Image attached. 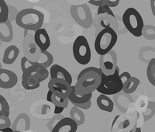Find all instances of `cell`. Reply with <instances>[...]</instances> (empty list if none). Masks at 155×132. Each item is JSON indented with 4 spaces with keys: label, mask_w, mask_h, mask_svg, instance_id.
<instances>
[{
    "label": "cell",
    "mask_w": 155,
    "mask_h": 132,
    "mask_svg": "<svg viewBox=\"0 0 155 132\" xmlns=\"http://www.w3.org/2000/svg\"><path fill=\"white\" fill-rule=\"evenodd\" d=\"M64 117L61 114H57L55 115V116H54L53 117L51 118V120L48 121V123L47 124V127H48V130H49L50 131H51V130H53L54 127L55 125H56L58 122L60 121L61 119H63Z\"/></svg>",
    "instance_id": "obj_28"
},
{
    "label": "cell",
    "mask_w": 155,
    "mask_h": 132,
    "mask_svg": "<svg viewBox=\"0 0 155 132\" xmlns=\"http://www.w3.org/2000/svg\"><path fill=\"white\" fill-rule=\"evenodd\" d=\"M47 101L53 103L54 105V107H60L64 108V109H66L69 104L68 99H62L52 93L51 90H48V93H47Z\"/></svg>",
    "instance_id": "obj_20"
},
{
    "label": "cell",
    "mask_w": 155,
    "mask_h": 132,
    "mask_svg": "<svg viewBox=\"0 0 155 132\" xmlns=\"http://www.w3.org/2000/svg\"><path fill=\"white\" fill-rule=\"evenodd\" d=\"M73 105L81 110H88L91 108V107H92V100L88 101V102L83 104H73Z\"/></svg>",
    "instance_id": "obj_34"
},
{
    "label": "cell",
    "mask_w": 155,
    "mask_h": 132,
    "mask_svg": "<svg viewBox=\"0 0 155 132\" xmlns=\"http://www.w3.org/2000/svg\"><path fill=\"white\" fill-rule=\"evenodd\" d=\"M41 51L40 48L36 45L35 43H32V44H29L28 48H27V53L25 54V55L28 58L29 60L31 62H36L39 60V58L41 57Z\"/></svg>",
    "instance_id": "obj_22"
},
{
    "label": "cell",
    "mask_w": 155,
    "mask_h": 132,
    "mask_svg": "<svg viewBox=\"0 0 155 132\" xmlns=\"http://www.w3.org/2000/svg\"><path fill=\"white\" fill-rule=\"evenodd\" d=\"M18 83L17 75L9 69H0V88L12 89Z\"/></svg>",
    "instance_id": "obj_10"
},
{
    "label": "cell",
    "mask_w": 155,
    "mask_h": 132,
    "mask_svg": "<svg viewBox=\"0 0 155 132\" xmlns=\"http://www.w3.org/2000/svg\"><path fill=\"white\" fill-rule=\"evenodd\" d=\"M150 9H151L152 14L155 16V0H150Z\"/></svg>",
    "instance_id": "obj_37"
},
{
    "label": "cell",
    "mask_w": 155,
    "mask_h": 132,
    "mask_svg": "<svg viewBox=\"0 0 155 132\" xmlns=\"http://www.w3.org/2000/svg\"><path fill=\"white\" fill-rule=\"evenodd\" d=\"M120 0H109L107 2H106V5H108L109 8H114L116 7L117 5L120 4Z\"/></svg>",
    "instance_id": "obj_36"
},
{
    "label": "cell",
    "mask_w": 155,
    "mask_h": 132,
    "mask_svg": "<svg viewBox=\"0 0 155 132\" xmlns=\"http://www.w3.org/2000/svg\"><path fill=\"white\" fill-rule=\"evenodd\" d=\"M12 132H21V131H19V130H12Z\"/></svg>",
    "instance_id": "obj_40"
},
{
    "label": "cell",
    "mask_w": 155,
    "mask_h": 132,
    "mask_svg": "<svg viewBox=\"0 0 155 132\" xmlns=\"http://www.w3.org/2000/svg\"><path fill=\"white\" fill-rule=\"evenodd\" d=\"M15 21L19 27L24 30L36 31L42 28L44 16L41 11L33 8H27L18 12Z\"/></svg>",
    "instance_id": "obj_2"
},
{
    "label": "cell",
    "mask_w": 155,
    "mask_h": 132,
    "mask_svg": "<svg viewBox=\"0 0 155 132\" xmlns=\"http://www.w3.org/2000/svg\"><path fill=\"white\" fill-rule=\"evenodd\" d=\"M10 108L9 103L3 96L0 95V116L9 117Z\"/></svg>",
    "instance_id": "obj_27"
},
{
    "label": "cell",
    "mask_w": 155,
    "mask_h": 132,
    "mask_svg": "<svg viewBox=\"0 0 155 132\" xmlns=\"http://www.w3.org/2000/svg\"><path fill=\"white\" fill-rule=\"evenodd\" d=\"M72 53L74 59L81 65H88L92 58V51L86 37L78 36L72 46Z\"/></svg>",
    "instance_id": "obj_6"
},
{
    "label": "cell",
    "mask_w": 155,
    "mask_h": 132,
    "mask_svg": "<svg viewBox=\"0 0 155 132\" xmlns=\"http://www.w3.org/2000/svg\"><path fill=\"white\" fill-rule=\"evenodd\" d=\"M0 69H2V65H1V63H0Z\"/></svg>",
    "instance_id": "obj_41"
},
{
    "label": "cell",
    "mask_w": 155,
    "mask_h": 132,
    "mask_svg": "<svg viewBox=\"0 0 155 132\" xmlns=\"http://www.w3.org/2000/svg\"><path fill=\"white\" fill-rule=\"evenodd\" d=\"M13 39V30L12 23L9 20L5 23H0V41L8 43Z\"/></svg>",
    "instance_id": "obj_15"
},
{
    "label": "cell",
    "mask_w": 155,
    "mask_h": 132,
    "mask_svg": "<svg viewBox=\"0 0 155 132\" xmlns=\"http://www.w3.org/2000/svg\"><path fill=\"white\" fill-rule=\"evenodd\" d=\"M120 69L116 68L114 74L110 76L101 75V82L97 91L100 94L106 96H112L118 94L123 90V83L120 79Z\"/></svg>",
    "instance_id": "obj_5"
},
{
    "label": "cell",
    "mask_w": 155,
    "mask_h": 132,
    "mask_svg": "<svg viewBox=\"0 0 155 132\" xmlns=\"http://www.w3.org/2000/svg\"><path fill=\"white\" fill-rule=\"evenodd\" d=\"M12 122L9 117L0 116V129H5L11 127Z\"/></svg>",
    "instance_id": "obj_30"
},
{
    "label": "cell",
    "mask_w": 155,
    "mask_h": 132,
    "mask_svg": "<svg viewBox=\"0 0 155 132\" xmlns=\"http://www.w3.org/2000/svg\"><path fill=\"white\" fill-rule=\"evenodd\" d=\"M108 1H109V0H89L88 2H89L91 5L99 7V6L106 5V2H107Z\"/></svg>",
    "instance_id": "obj_33"
},
{
    "label": "cell",
    "mask_w": 155,
    "mask_h": 132,
    "mask_svg": "<svg viewBox=\"0 0 155 132\" xmlns=\"http://www.w3.org/2000/svg\"><path fill=\"white\" fill-rule=\"evenodd\" d=\"M9 19V6L5 0H0V23H5Z\"/></svg>",
    "instance_id": "obj_26"
},
{
    "label": "cell",
    "mask_w": 155,
    "mask_h": 132,
    "mask_svg": "<svg viewBox=\"0 0 155 132\" xmlns=\"http://www.w3.org/2000/svg\"><path fill=\"white\" fill-rule=\"evenodd\" d=\"M70 117L77 124L78 126H81L85 123V117L82 110L74 106L70 110Z\"/></svg>",
    "instance_id": "obj_23"
},
{
    "label": "cell",
    "mask_w": 155,
    "mask_h": 132,
    "mask_svg": "<svg viewBox=\"0 0 155 132\" xmlns=\"http://www.w3.org/2000/svg\"><path fill=\"white\" fill-rule=\"evenodd\" d=\"M71 15L76 23L84 28H89L92 26V12L86 4L72 5L71 7Z\"/></svg>",
    "instance_id": "obj_7"
},
{
    "label": "cell",
    "mask_w": 155,
    "mask_h": 132,
    "mask_svg": "<svg viewBox=\"0 0 155 132\" xmlns=\"http://www.w3.org/2000/svg\"><path fill=\"white\" fill-rule=\"evenodd\" d=\"M12 129L11 127H9V128H5V129H0V132H12Z\"/></svg>",
    "instance_id": "obj_39"
},
{
    "label": "cell",
    "mask_w": 155,
    "mask_h": 132,
    "mask_svg": "<svg viewBox=\"0 0 155 132\" xmlns=\"http://www.w3.org/2000/svg\"><path fill=\"white\" fill-rule=\"evenodd\" d=\"M37 62H38L40 65H42L43 67L48 69V68H50L51 65H53L54 57L48 51H41V57H40L39 60Z\"/></svg>",
    "instance_id": "obj_24"
},
{
    "label": "cell",
    "mask_w": 155,
    "mask_h": 132,
    "mask_svg": "<svg viewBox=\"0 0 155 132\" xmlns=\"http://www.w3.org/2000/svg\"><path fill=\"white\" fill-rule=\"evenodd\" d=\"M51 79H62L69 84L72 83V77L68 70L59 65H52L49 71Z\"/></svg>",
    "instance_id": "obj_13"
},
{
    "label": "cell",
    "mask_w": 155,
    "mask_h": 132,
    "mask_svg": "<svg viewBox=\"0 0 155 132\" xmlns=\"http://www.w3.org/2000/svg\"><path fill=\"white\" fill-rule=\"evenodd\" d=\"M92 97V93L85 94V95L78 94L74 90V86H71V92L69 94L68 99L69 102H71L72 104H83L91 100Z\"/></svg>",
    "instance_id": "obj_19"
},
{
    "label": "cell",
    "mask_w": 155,
    "mask_h": 132,
    "mask_svg": "<svg viewBox=\"0 0 155 132\" xmlns=\"http://www.w3.org/2000/svg\"><path fill=\"white\" fill-rule=\"evenodd\" d=\"M77 124L71 117H64L58 122L51 132H76L78 130Z\"/></svg>",
    "instance_id": "obj_12"
},
{
    "label": "cell",
    "mask_w": 155,
    "mask_h": 132,
    "mask_svg": "<svg viewBox=\"0 0 155 132\" xmlns=\"http://www.w3.org/2000/svg\"><path fill=\"white\" fill-rule=\"evenodd\" d=\"M147 77L150 84L155 87V58L149 62L147 68Z\"/></svg>",
    "instance_id": "obj_25"
},
{
    "label": "cell",
    "mask_w": 155,
    "mask_h": 132,
    "mask_svg": "<svg viewBox=\"0 0 155 132\" xmlns=\"http://www.w3.org/2000/svg\"><path fill=\"white\" fill-rule=\"evenodd\" d=\"M140 83V81L137 78L131 76L127 81L123 83L124 86H123L122 91L126 94L133 93H134L137 90V87L139 86Z\"/></svg>",
    "instance_id": "obj_21"
},
{
    "label": "cell",
    "mask_w": 155,
    "mask_h": 132,
    "mask_svg": "<svg viewBox=\"0 0 155 132\" xmlns=\"http://www.w3.org/2000/svg\"><path fill=\"white\" fill-rule=\"evenodd\" d=\"M34 65V62H31L27 58V57H23L21 58L20 61V66H21L22 72H25L28 68H30L31 65Z\"/></svg>",
    "instance_id": "obj_31"
},
{
    "label": "cell",
    "mask_w": 155,
    "mask_h": 132,
    "mask_svg": "<svg viewBox=\"0 0 155 132\" xmlns=\"http://www.w3.org/2000/svg\"><path fill=\"white\" fill-rule=\"evenodd\" d=\"M41 83L34 74L22 75V86L26 90H34L40 87Z\"/></svg>",
    "instance_id": "obj_18"
},
{
    "label": "cell",
    "mask_w": 155,
    "mask_h": 132,
    "mask_svg": "<svg viewBox=\"0 0 155 132\" xmlns=\"http://www.w3.org/2000/svg\"><path fill=\"white\" fill-rule=\"evenodd\" d=\"M48 86L54 95L62 99L68 98L71 92V85L62 79H51Z\"/></svg>",
    "instance_id": "obj_9"
},
{
    "label": "cell",
    "mask_w": 155,
    "mask_h": 132,
    "mask_svg": "<svg viewBox=\"0 0 155 132\" xmlns=\"http://www.w3.org/2000/svg\"><path fill=\"white\" fill-rule=\"evenodd\" d=\"M30 127V119L26 113H20L11 126V128L13 130H19L21 132L28 130Z\"/></svg>",
    "instance_id": "obj_14"
},
{
    "label": "cell",
    "mask_w": 155,
    "mask_h": 132,
    "mask_svg": "<svg viewBox=\"0 0 155 132\" xmlns=\"http://www.w3.org/2000/svg\"><path fill=\"white\" fill-rule=\"evenodd\" d=\"M103 14L109 15V16L115 18V15H114V13H113V11H112L111 8H109V6L106 5H102V6H99V7L98 8L97 15H98V16H99V15H103Z\"/></svg>",
    "instance_id": "obj_29"
},
{
    "label": "cell",
    "mask_w": 155,
    "mask_h": 132,
    "mask_svg": "<svg viewBox=\"0 0 155 132\" xmlns=\"http://www.w3.org/2000/svg\"><path fill=\"white\" fill-rule=\"evenodd\" d=\"M99 69L105 76L114 74L117 65V55L116 51H111L104 55H101L99 58Z\"/></svg>",
    "instance_id": "obj_8"
},
{
    "label": "cell",
    "mask_w": 155,
    "mask_h": 132,
    "mask_svg": "<svg viewBox=\"0 0 155 132\" xmlns=\"http://www.w3.org/2000/svg\"><path fill=\"white\" fill-rule=\"evenodd\" d=\"M96 104L98 107L102 111L112 113L114 109V103L109 98V96L100 94L96 99Z\"/></svg>",
    "instance_id": "obj_17"
},
{
    "label": "cell",
    "mask_w": 155,
    "mask_h": 132,
    "mask_svg": "<svg viewBox=\"0 0 155 132\" xmlns=\"http://www.w3.org/2000/svg\"><path fill=\"white\" fill-rule=\"evenodd\" d=\"M102 72L99 68L88 67L80 72L78 76L74 90L79 95L92 93L99 87L101 82Z\"/></svg>",
    "instance_id": "obj_1"
},
{
    "label": "cell",
    "mask_w": 155,
    "mask_h": 132,
    "mask_svg": "<svg viewBox=\"0 0 155 132\" xmlns=\"http://www.w3.org/2000/svg\"><path fill=\"white\" fill-rule=\"evenodd\" d=\"M124 26L132 35L140 37L143 34L144 23L142 16L135 8L130 7L127 9L122 16Z\"/></svg>",
    "instance_id": "obj_4"
},
{
    "label": "cell",
    "mask_w": 155,
    "mask_h": 132,
    "mask_svg": "<svg viewBox=\"0 0 155 132\" xmlns=\"http://www.w3.org/2000/svg\"><path fill=\"white\" fill-rule=\"evenodd\" d=\"M9 6V19L8 20H9L10 22H12V20H15L16 19V16L18 14V11L16 8H14L12 5H8Z\"/></svg>",
    "instance_id": "obj_32"
},
{
    "label": "cell",
    "mask_w": 155,
    "mask_h": 132,
    "mask_svg": "<svg viewBox=\"0 0 155 132\" xmlns=\"http://www.w3.org/2000/svg\"><path fill=\"white\" fill-rule=\"evenodd\" d=\"M118 40L116 30L111 27L102 29L95 37L94 48L98 55H104L113 50Z\"/></svg>",
    "instance_id": "obj_3"
},
{
    "label": "cell",
    "mask_w": 155,
    "mask_h": 132,
    "mask_svg": "<svg viewBox=\"0 0 155 132\" xmlns=\"http://www.w3.org/2000/svg\"><path fill=\"white\" fill-rule=\"evenodd\" d=\"M129 132H141V128L140 127H137L135 124V126L134 127H132Z\"/></svg>",
    "instance_id": "obj_38"
},
{
    "label": "cell",
    "mask_w": 155,
    "mask_h": 132,
    "mask_svg": "<svg viewBox=\"0 0 155 132\" xmlns=\"http://www.w3.org/2000/svg\"><path fill=\"white\" fill-rule=\"evenodd\" d=\"M34 43L41 51H48L51 46V39L48 31L44 28L36 30L34 33Z\"/></svg>",
    "instance_id": "obj_11"
},
{
    "label": "cell",
    "mask_w": 155,
    "mask_h": 132,
    "mask_svg": "<svg viewBox=\"0 0 155 132\" xmlns=\"http://www.w3.org/2000/svg\"><path fill=\"white\" fill-rule=\"evenodd\" d=\"M19 55V49L16 45H10L5 48L2 57V62L5 65H12L16 62Z\"/></svg>",
    "instance_id": "obj_16"
},
{
    "label": "cell",
    "mask_w": 155,
    "mask_h": 132,
    "mask_svg": "<svg viewBox=\"0 0 155 132\" xmlns=\"http://www.w3.org/2000/svg\"><path fill=\"white\" fill-rule=\"evenodd\" d=\"M130 77V74L128 72H123V73H121V74H120V79L123 83H125L126 81H127Z\"/></svg>",
    "instance_id": "obj_35"
}]
</instances>
